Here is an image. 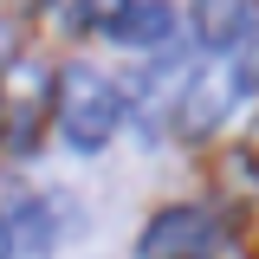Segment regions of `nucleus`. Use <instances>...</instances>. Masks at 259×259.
Listing matches in <instances>:
<instances>
[{
	"label": "nucleus",
	"mask_w": 259,
	"mask_h": 259,
	"mask_svg": "<svg viewBox=\"0 0 259 259\" xmlns=\"http://www.w3.org/2000/svg\"><path fill=\"white\" fill-rule=\"evenodd\" d=\"M52 110H59V136L78 149V156H97L117 130H123V84H110L97 65H65L59 91H52Z\"/></svg>",
	"instance_id": "obj_1"
},
{
	"label": "nucleus",
	"mask_w": 259,
	"mask_h": 259,
	"mask_svg": "<svg viewBox=\"0 0 259 259\" xmlns=\"http://www.w3.org/2000/svg\"><path fill=\"white\" fill-rule=\"evenodd\" d=\"M227 240V221L201 201H182V207H162L156 221L136 233V259H214Z\"/></svg>",
	"instance_id": "obj_2"
},
{
	"label": "nucleus",
	"mask_w": 259,
	"mask_h": 259,
	"mask_svg": "<svg viewBox=\"0 0 259 259\" xmlns=\"http://www.w3.org/2000/svg\"><path fill=\"white\" fill-rule=\"evenodd\" d=\"M84 26H97L104 39H117L130 52H156L175 32V13L162 0H91L84 7Z\"/></svg>",
	"instance_id": "obj_3"
},
{
	"label": "nucleus",
	"mask_w": 259,
	"mask_h": 259,
	"mask_svg": "<svg viewBox=\"0 0 259 259\" xmlns=\"http://www.w3.org/2000/svg\"><path fill=\"white\" fill-rule=\"evenodd\" d=\"M253 32H259V7L253 0H194V39L207 52H233Z\"/></svg>",
	"instance_id": "obj_4"
},
{
	"label": "nucleus",
	"mask_w": 259,
	"mask_h": 259,
	"mask_svg": "<svg viewBox=\"0 0 259 259\" xmlns=\"http://www.w3.org/2000/svg\"><path fill=\"white\" fill-rule=\"evenodd\" d=\"M65 201L59 194H46V201H26L20 207V227H13V246L26 259H52V246H59V233H65Z\"/></svg>",
	"instance_id": "obj_5"
},
{
	"label": "nucleus",
	"mask_w": 259,
	"mask_h": 259,
	"mask_svg": "<svg viewBox=\"0 0 259 259\" xmlns=\"http://www.w3.org/2000/svg\"><path fill=\"white\" fill-rule=\"evenodd\" d=\"M0 259H13V233L7 227H0Z\"/></svg>",
	"instance_id": "obj_6"
}]
</instances>
